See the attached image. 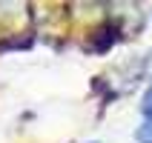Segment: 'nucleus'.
<instances>
[{
	"label": "nucleus",
	"instance_id": "obj_1",
	"mask_svg": "<svg viewBox=\"0 0 152 143\" xmlns=\"http://www.w3.org/2000/svg\"><path fill=\"white\" fill-rule=\"evenodd\" d=\"M138 143H152V80L146 86L144 97H141V126L135 132Z\"/></svg>",
	"mask_w": 152,
	"mask_h": 143
}]
</instances>
